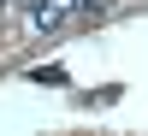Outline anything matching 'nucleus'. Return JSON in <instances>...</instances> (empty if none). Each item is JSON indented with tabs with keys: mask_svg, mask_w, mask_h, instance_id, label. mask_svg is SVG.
I'll list each match as a JSON object with an SVG mask.
<instances>
[{
	"mask_svg": "<svg viewBox=\"0 0 148 136\" xmlns=\"http://www.w3.org/2000/svg\"><path fill=\"white\" fill-rule=\"evenodd\" d=\"M30 24H36L42 36L65 30V24H71V0H30Z\"/></svg>",
	"mask_w": 148,
	"mask_h": 136,
	"instance_id": "obj_1",
	"label": "nucleus"
},
{
	"mask_svg": "<svg viewBox=\"0 0 148 136\" xmlns=\"http://www.w3.org/2000/svg\"><path fill=\"white\" fill-rule=\"evenodd\" d=\"M71 12L89 24V18H101V12H107V0H71Z\"/></svg>",
	"mask_w": 148,
	"mask_h": 136,
	"instance_id": "obj_2",
	"label": "nucleus"
}]
</instances>
